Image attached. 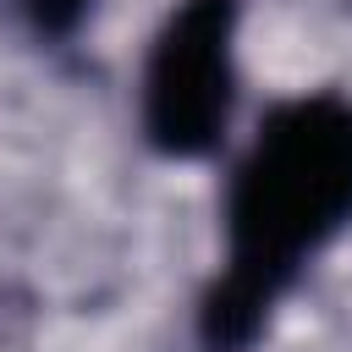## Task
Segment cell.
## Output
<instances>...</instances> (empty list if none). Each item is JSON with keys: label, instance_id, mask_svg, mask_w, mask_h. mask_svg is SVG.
<instances>
[{"label": "cell", "instance_id": "7a4b0ae2", "mask_svg": "<svg viewBox=\"0 0 352 352\" xmlns=\"http://www.w3.org/2000/svg\"><path fill=\"white\" fill-rule=\"evenodd\" d=\"M231 22L236 0H182L143 66V132L160 154L192 160L231 121Z\"/></svg>", "mask_w": 352, "mask_h": 352}, {"label": "cell", "instance_id": "6da1fadb", "mask_svg": "<svg viewBox=\"0 0 352 352\" xmlns=\"http://www.w3.org/2000/svg\"><path fill=\"white\" fill-rule=\"evenodd\" d=\"M352 220V99L275 104L226 192V270L198 308L209 352H242L302 264Z\"/></svg>", "mask_w": 352, "mask_h": 352}, {"label": "cell", "instance_id": "3957f363", "mask_svg": "<svg viewBox=\"0 0 352 352\" xmlns=\"http://www.w3.org/2000/svg\"><path fill=\"white\" fill-rule=\"evenodd\" d=\"M38 33H72L77 22H82V11H88V0H11Z\"/></svg>", "mask_w": 352, "mask_h": 352}]
</instances>
